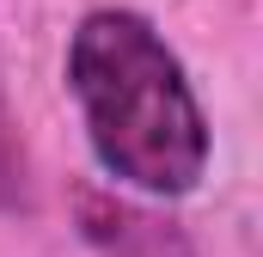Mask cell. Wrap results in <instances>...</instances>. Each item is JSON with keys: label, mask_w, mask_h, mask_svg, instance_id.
I'll return each mask as SVG.
<instances>
[{"label": "cell", "mask_w": 263, "mask_h": 257, "mask_svg": "<svg viewBox=\"0 0 263 257\" xmlns=\"http://www.w3.org/2000/svg\"><path fill=\"white\" fill-rule=\"evenodd\" d=\"M67 92L98 166L147 196H184L208 172V117L172 43L123 6L86 12L67 43Z\"/></svg>", "instance_id": "obj_1"}, {"label": "cell", "mask_w": 263, "mask_h": 257, "mask_svg": "<svg viewBox=\"0 0 263 257\" xmlns=\"http://www.w3.org/2000/svg\"><path fill=\"white\" fill-rule=\"evenodd\" d=\"M0 208H31V159H25L18 123L6 111V86H0Z\"/></svg>", "instance_id": "obj_2"}]
</instances>
